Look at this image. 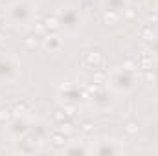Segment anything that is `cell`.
Instances as JSON below:
<instances>
[{"mask_svg": "<svg viewBox=\"0 0 158 156\" xmlns=\"http://www.w3.org/2000/svg\"><path fill=\"white\" fill-rule=\"evenodd\" d=\"M127 131L129 132H136V131H138V128H136V123H129L127 125Z\"/></svg>", "mask_w": 158, "mask_h": 156, "instance_id": "1", "label": "cell"}, {"mask_svg": "<svg viewBox=\"0 0 158 156\" xmlns=\"http://www.w3.org/2000/svg\"><path fill=\"white\" fill-rule=\"evenodd\" d=\"M0 40H2V35H0Z\"/></svg>", "mask_w": 158, "mask_h": 156, "instance_id": "2", "label": "cell"}]
</instances>
